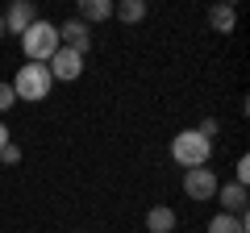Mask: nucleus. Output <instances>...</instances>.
<instances>
[{
    "label": "nucleus",
    "mask_w": 250,
    "mask_h": 233,
    "mask_svg": "<svg viewBox=\"0 0 250 233\" xmlns=\"http://www.w3.org/2000/svg\"><path fill=\"white\" fill-rule=\"evenodd\" d=\"M9 83H13V96L25 100V104L46 100V96H50V88H54V79H50V71H46V63H25V67H17V75H13Z\"/></svg>",
    "instance_id": "f257e3e1"
},
{
    "label": "nucleus",
    "mask_w": 250,
    "mask_h": 233,
    "mask_svg": "<svg viewBox=\"0 0 250 233\" xmlns=\"http://www.w3.org/2000/svg\"><path fill=\"white\" fill-rule=\"evenodd\" d=\"M171 158H175L184 171L208 167V158H213V142H208V137H200L196 129H179V134L171 137Z\"/></svg>",
    "instance_id": "f03ea898"
},
{
    "label": "nucleus",
    "mask_w": 250,
    "mask_h": 233,
    "mask_svg": "<svg viewBox=\"0 0 250 233\" xmlns=\"http://www.w3.org/2000/svg\"><path fill=\"white\" fill-rule=\"evenodd\" d=\"M59 50V25L38 17L34 25L21 34V54H25V63H50V54Z\"/></svg>",
    "instance_id": "7ed1b4c3"
},
{
    "label": "nucleus",
    "mask_w": 250,
    "mask_h": 233,
    "mask_svg": "<svg viewBox=\"0 0 250 233\" xmlns=\"http://www.w3.org/2000/svg\"><path fill=\"white\" fill-rule=\"evenodd\" d=\"M217 188H221L217 171H208V167H192V171H184V196L192 200V204H200V200H213Z\"/></svg>",
    "instance_id": "20e7f679"
},
{
    "label": "nucleus",
    "mask_w": 250,
    "mask_h": 233,
    "mask_svg": "<svg viewBox=\"0 0 250 233\" xmlns=\"http://www.w3.org/2000/svg\"><path fill=\"white\" fill-rule=\"evenodd\" d=\"M46 71H50L54 83H75V79L83 75V54H75V50H67V46H59V50L50 54Z\"/></svg>",
    "instance_id": "39448f33"
},
{
    "label": "nucleus",
    "mask_w": 250,
    "mask_h": 233,
    "mask_svg": "<svg viewBox=\"0 0 250 233\" xmlns=\"http://www.w3.org/2000/svg\"><path fill=\"white\" fill-rule=\"evenodd\" d=\"M59 46H67V50H75V54L88 58V50H92V25H83L80 17H67L59 25Z\"/></svg>",
    "instance_id": "423d86ee"
},
{
    "label": "nucleus",
    "mask_w": 250,
    "mask_h": 233,
    "mask_svg": "<svg viewBox=\"0 0 250 233\" xmlns=\"http://www.w3.org/2000/svg\"><path fill=\"white\" fill-rule=\"evenodd\" d=\"M0 21H4V34H17V38H21V34H25V29L38 21V9L29 4V0H13L9 13H4Z\"/></svg>",
    "instance_id": "0eeeda50"
},
{
    "label": "nucleus",
    "mask_w": 250,
    "mask_h": 233,
    "mask_svg": "<svg viewBox=\"0 0 250 233\" xmlns=\"http://www.w3.org/2000/svg\"><path fill=\"white\" fill-rule=\"evenodd\" d=\"M213 200H221V213H229V216H246V188L242 183H221L217 188V196Z\"/></svg>",
    "instance_id": "6e6552de"
},
{
    "label": "nucleus",
    "mask_w": 250,
    "mask_h": 233,
    "mask_svg": "<svg viewBox=\"0 0 250 233\" xmlns=\"http://www.w3.org/2000/svg\"><path fill=\"white\" fill-rule=\"evenodd\" d=\"M175 225H179V216H175V208H167V204H154L150 213H146V233H175Z\"/></svg>",
    "instance_id": "1a4fd4ad"
},
{
    "label": "nucleus",
    "mask_w": 250,
    "mask_h": 233,
    "mask_svg": "<svg viewBox=\"0 0 250 233\" xmlns=\"http://www.w3.org/2000/svg\"><path fill=\"white\" fill-rule=\"evenodd\" d=\"M75 17H80L83 25H100V21L113 17V0H80Z\"/></svg>",
    "instance_id": "9d476101"
},
{
    "label": "nucleus",
    "mask_w": 250,
    "mask_h": 233,
    "mask_svg": "<svg viewBox=\"0 0 250 233\" xmlns=\"http://www.w3.org/2000/svg\"><path fill=\"white\" fill-rule=\"evenodd\" d=\"M233 21H238L233 4H213V9H208V25H213V34H233Z\"/></svg>",
    "instance_id": "9b49d317"
},
{
    "label": "nucleus",
    "mask_w": 250,
    "mask_h": 233,
    "mask_svg": "<svg viewBox=\"0 0 250 233\" xmlns=\"http://www.w3.org/2000/svg\"><path fill=\"white\" fill-rule=\"evenodd\" d=\"M113 17L125 25H138L146 17V0H121V4H113Z\"/></svg>",
    "instance_id": "f8f14e48"
},
{
    "label": "nucleus",
    "mask_w": 250,
    "mask_h": 233,
    "mask_svg": "<svg viewBox=\"0 0 250 233\" xmlns=\"http://www.w3.org/2000/svg\"><path fill=\"white\" fill-rule=\"evenodd\" d=\"M208 233H246V216H229V213H217L208 221Z\"/></svg>",
    "instance_id": "ddd939ff"
},
{
    "label": "nucleus",
    "mask_w": 250,
    "mask_h": 233,
    "mask_svg": "<svg viewBox=\"0 0 250 233\" xmlns=\"http://www.w3.org/2000/svg\"><path fill=\"white\" fill-rule=\"evenodd\" d=\"M13 104H17V96H13V83H9V79H0V116L9 113Z\"/></svg>",
    "instance_id": "4468645a"
},
{
    "label": "nucleus",
    "mask_w": 250,
    "mask_h": 233,
    "mask_svg": "<svg viewBox=\"0 0 250 233\" xmlns=\"http://www.w3.org/2000/svg\"><path fill=\"white\" fill-rule=\"evenodd\" d=\"M196 134H200V137H208V142H213V137L221 134V121H217V116H205V121H200V125H196Z\"/></svg>",
    "instance_id": "2eb2a0df"
},
{
    "label": "nucleus",
    "mask_w": 250,
    "mask_h": 233,
    "mask_svg": "<svg viewBox=\"0 0 250 233\" xmlns=\"http://www.w3.org/2000/svg\"><path fill=\"white\" fill-rule=\"evenodd\" d=\"M0 162H4V167H17V162H21V146H17V142H9L4 150H0Z\"/></svg>",
    "instance_id": "dca6fc26"
},
{
    "label": "nucleus",
    "mask_w": 250,
    "mask_h": 233,
    "mask_svg": "<svg viewBox=\"0 0 250 233\" xmlns=\"http://www.w3.org/2000/svg\"><path fill=\"white\" fill-rule=\"evenodd\" d=\"M233 183H242V188L250 183V158H246V154H242V158H238V167H233Z\"/></svg>",
    "instance_id": "f3484780"
},
{
    "label": "nucleus",
    "mask_w": 250,
    "mask_h": 233,
    "mask_svg": "<svg viewBox=\"0 0 250 233\" xmlns=\"http://www.w3.org/2000/svg\"><path fill=\"white\" fill-rule=\"evenodd\" d=\"M13 142V134H9V125H4V121H0V150H4V146Z\"/></svg>",
    "instance_id": "a211bd4d"
},
{
    "label": "nucleus",
    "mask_w": 250,
    "mask_h": 233,
    "mask_svg": "<svg viewBox=\"0 0 250 233\" xmlns=\"http://www.w3.org/2000/svg\"><path fill=\"white\" fill-rule=\"evenodd\" d=\"M0 38H4V21H0Z\"/></svg>",
    "instance_id": "6ab92c4d"
}]
</instances>
